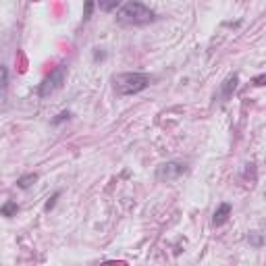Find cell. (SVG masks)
<instances>
[{"label":"cell","mask_w":266,"mask_h":266,"mask_svg":"<svg viewBox=\"0 0 266 266\" xmlns=\"http://www.w3.org/2000/svg\"><path fill=\"white\" fill-rule=\"evenodd\" d=\"M117 21L123 25H146L154 21V11L144 2H125L119 6Z\"/></svg>","instance_id":"obj_1"},{"label":"cell","mask_w":266,"mask_h":266,"mask_svg":"<svg viewBox=\"0 0 266 266\" xmlns=\"http://www.w3.org/2000/svg\"><path fill=\"white\" fill-rule=\"evenodd\" d=\"M112 85H114V92L119 96H131V94L146 90L150 85V75H146V73H121V75L112 77Z\"/></svg>","instance_id":"obj_2"},{"label":"cell","mask_w":266,"mask_h":266,"mask_svg":"<svg viewBox=\"0 0 266 266\" xmlns=\"http://www.w3.org/2000/svg\"><path fill=\"white\" fill-rule=\"evenodd\" d=\"M65 75H67V67H65V65H58V67L42 81V85H40V98H46V96L54 94L58 87L63 85Z\"/></svg>","instance_id":"obj_3"},{"label":"cell","mask_w":266,"mask_h":266,"mask_svg":"<svg viewBox=\"0 0 266 266\" xmlns=\"http://www.w3.org/2000/svg\"><path fill=\"white\" fill-rule=\"evenodd\" d=\"M187 173V164L185 162H177V160H171V162H164L156 168V179L158 181H175L179 179L181 175Z\"/></svg>","instance_id":"obj_4"},{"label":"cell","mask_w":266,"mask_h":266,"mask_svg":"<svg viewBox=\"0 0 266 266\" xmlns=\"http://www.w3.org/2000/svg\"><path fill=\"white\" fill-rule=\"evenodd\" d=\"M229 214H231V204H220V206L216 208V212H214V218H212V223H214L216 227H218V225H225L227 218H229Z\"/></svg>","instance_id":"obj_5"},{"label":"cell","mask_w":266,"mask_h":266,"mask_svg":"<svg viewBox=\"0 0 266 266\" xmlns=\"http://www.w3.org/2000/svg\"><path fill=\"white\" fill-rule=\"evenodd\" d=\"M38 181V175L35 173H29V175H25V177H21L19 181H17V185H19L21 189H27V187H31V185Z\"/></svg>","instance_id":"obj_6"},{"label":"cell","mask_w":266,"mask_h":266,"mask_svg":"<svg viewBox=\"0 0 266 266\" xmlns=\"http://www.w3.org/2000/svg\"><path fill=\"white\" fill-rule=\"evenodd\" d=\"M17 210H19V206H17L15 202H6L4 206L0 208V214H2V216H15Z\"/></svg>","instance_id":"obj_7"},{"label":"cell","mask_w":266,"mask_h":266,"mask_svg":"<svg viewBox=\"0 0 266 266\" xmlns=\"http://www.w3.org/2000/svg\"><path fill=\"white\" fill-rule=\"evenodd\" d=\"M235 85H237V75H233V77H229L227 81H225V87H223V92H225V96H229L233 90H235Z\"/></svg>","instance_id":"obj_8"},{"label":"cell","mask_w":266,"mask_h":266,"mask_svg":"<svg viewBox=\"0 0 266 266\" xmlns=\"http://www.w3.org/2000/svg\"><path fill=\"white\" fill-rule=\"evenodd\" d=\"M6 83H8V71L4 65H0V90H4Z\"/></svg>","instance_id":"obj_9"},{"label":"cell","mask_w":266,"mask_h":266,"mask_svg":"<svg viewBox=\"0 0 266 266\" xmlns=\"http://www.w3.org/2000/svg\"><path fill=\"white\" fill-rule=\"evenodd\" d=\"M102 11H110V8H119V0H114V2H106V4H100Z\"/></svg>","instance_id":"obj_10"},{"label":"cell","mask_w":266,"mask_h":266,"mask_svg":"<svg viewBox=\"0 0 266 266\" xmlns=\"http://www.w3.org/2000/svg\"><path fill=\"white\" fill-rule=\"evenodd\" d=\"M100 266H127V262H123V260H108V262H104Z\"/></svg>","instance_id":"obj_11"},{"label":"cell","mask_w":266,"mask_h":266,"mask_svg":"<svg viewBox=\"0 0 266 266\" xmlns=\"http://www.w3.org/2000/svg\"><path fill=\"white\" fill-rule=\"evenodd\" d=\"M92 8H94V2H87V4H85V15H83V17H85V19H87V17H90V13H92Z\"/></svg>","instance_id":"obj_12"},{"label":"cell","mask_w":266,"mask_h":266,"mask_svg":"<svg viewBox=\"0 0 266 266\" xmlns=\"http://www.w3.org/2000/svg\"><path fill=\"white\" fill-rule=\"evenodd\" d=\"M264 79H266V77L260 75V77H256V79H254V83H256V85H264Z\"/></svg>","instance_id":"obj_13"}]
</instances>
